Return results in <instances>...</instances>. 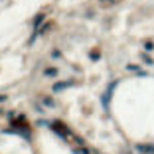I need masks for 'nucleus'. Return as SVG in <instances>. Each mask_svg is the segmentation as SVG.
Masks as SVG:
<instances>
[{
  "label": "nucleus",
  "instance_id": "obj_1",
  "mask_svg": "<svg viewBox=\"0 0 154 154\" xmlns=\"http://www.w3.org/2000/svg\"><path fill=\"white\" fill-rule=\"evenodd\" d=\"M136 150L142 154H154V146L152 144H138L136 146Z\"/></svg>",
  "mask_w": 154,
  "mask_h": 154
},
{
  "label": "nucleus",
  "instance_id": "obj_2",
  "mask_svg": "<svg viewBox=\"0 0 154 154\" xmlns=\"http://www.w3.org/2000/svg\"><path fill=\"white\" fill-rule=\"evenodd\" d=\"M44 73H46V75H47V77H50V75H51V77H56V75H57V71H56V69H53V67H47V69H46V71H44Z\"/></svg>",
  "mask_w": 154,
  "mask_h": 154
},
{
  "label": "nucleus",
  "instance_id": "obj_3",
  "mask_svg": "<svg viewBox=\"0 0 154 154\" xmlns=\"http://www.w3.org/2000/svg\"><path fill=\"white\" fill-rule=\"evenodd\" d=\"M144 47H146V51H152V50H154V44H152V42H146Z\"/></svg>",
  "mask_w": 154,
  "mask_h": 154
},
{
  "label": "nucleus",
  "instance_id": "obj_4",
  "mask_svg": "<svg viewBox=\"0 0 154 154\" xmlns=\"http://www.w3.org/2000/svg\"><path fill=\"white\" fill-rule=\"evenodd\" d=\"M75 154H89V152L85 148H77V150H75Z\"/></svg>",
  "mask_w": 154,
  "mask_h": 154
},
{
  "label": "nucleus",
  "instance_id": "obj_5",
  "mask_svg": "<svg viewBox=\"0 0 154 154\" xmlns=\"http://www.w3.org/2000/svg\"><path fill=\"white\" fill-rule=\"evenodd\" d=\"M101 2H113V0H101Z\"/></svg>",
  "mask_w": 154,
  "mask_h": 154
}]
</instances>
